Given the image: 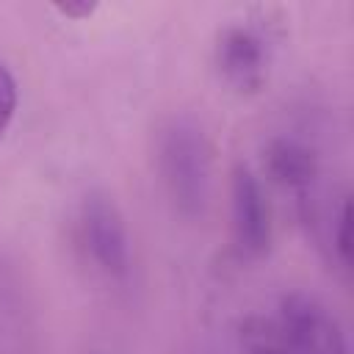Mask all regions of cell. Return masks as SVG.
<instances>
[{
  "instance_id": "obj_1",
  "label": "cell",
  "mask_w": 354,
  "mask_h": 354,
  "mask_svg": "<svg viewBox=\"0 0 354 354\" xmlns=\"http://www.w3.org/2000/svg\"><path fill=\"white\" fill-rule=\"evenodd\" d=\"M158 171L180 216L196 218L205 213L210 196V144L194 119L174 116L160 130Z\"/></svg>"
},
{
  "instance_id": "obj_2",
  "label": "cell",
  "mask_w": 354,
  "mask_h": 354,
  "mask_svg": "<svg viewBox=\"0 0 354 354\" xmlns=\"http://www.w3.org/2000/svg\"><path fill=\"white\" fill-rule=\"evenodd\" d=\"M75 238L83 257L108 279H124L130 271V235L124 216L108 191H88L77 207Z\"/></svg>"
},
{
  "instance_id": "obj_3",
  "label": "cell",
  "mask_w": 354,
  "mask_h": 354,
  "mask_svg": "<svg viewBox=\"0 0 354 354\" xmlns=\"http://www.w3.org/2000/svg\"><path fill=\"white\" fill-rule=\"evenodd\" d=\"M274 321L290 354H348L346 332L335 313L304 290L285 293Z\"/></svg>"
},
{
  "instance_id": "obj_4",
  "label": "cell",
  "mask_w": 354,
  "mask_h": 354,
  "mask_svg": "<svg viewBox=\"0 0 354 354\" xmlns=\"http://www.w3.org/2000/svg\"><path fill=\"white\" fill-rule=\"evenodd\" d=\"M213 64L232 91L257 94L268 80L271 41L260 28L249 22H232L216 36Z\"/></svg>"
},
{
  "instance_id": "obj_5",
  "label": "cell",
  "mask_w": 354,
  "mask_h": 354,
  "mask_svg": "<svg viewBox=\"0 0 354 354\" xmlns=\"http://www.w3.org/2000/svg\"><path fill=\"white\" fill-rule=\"evenodd\" d=\"M230 218L232 243L243 260H257L268 254L274 241V213L260 177L238 163L230 177Z\"/></svg>"
},
{
  "instance_id": "obj_6",
  "label": "cell",
  "mask_w": 354,
  "mask_h": 354,
  "mask_svg": "<svg viewBox=\"0 0 354 354\" xmlns=\"http://www.w3.org/2000/svg\"><path fill=\"white\" fill-rule=\"evenodd\" d=\"M263 171L271 183L307 194L318 180V155L299 138L277 136L263 147Z\"/></svg>"
},
{
  "instance_id": "obj_7",
  "label": "cell",
  "mask_w": 354,
  "mask_h": 354,
  "mask_svg": "<svg viewBox=\"0 0 354 354\" xmlns=\"http://www.w3.org/2000/svg\"><path fill=\"white\" fill-rule=\"evenodd\" d=\"M238 343L246 354H290L274 318L246 315L238 324Z\"/></svg>"
},
{
  "instance_id": "obj_8",
  "label": "cell",
  "mask_w": 354,
  "mask_h": 354,
  "mask_svg": "<svg viewBox=\"0 0 354 354\" xmlns=\"http://www.w3.org/2000/svg\"><path fill=\"white\" fill-rule=\"evenodd\" d=\"M329 246L343 268L351 263V202L348 196H340L337 210L329 216Z\"/></svg>"
},
{
  "instance_id": "obj_9",
  "label": "cell",
  "mask_w": 354,
  "mask_h": 354,
  "mask_svg": "<svg viewBox=\"0 0 354 354\" xmlns=\"http://www.w3.org/2000/svg\"><path fill=\"white\" fill-rule=\"evenodd\" d=\"M14 113H17V80L11 69L0 61V138L14 122Z\"/></svg>"
},
{
  "instance_id": "obj_10",
  "label": "cell",
  "mask_w": 354,
  "mask_h": 354,
  "mask_svg": "<svg viewBox=\"0 0 354 354\" xmlns=\"http://www.w3.org/2000/svg\"><path fill=\"white\" fill-rule=\"evenodd\" d=\"M53 8L66 19H86L97 11V3L94 0H66V3H53Z\"/></svg>"
}]
</instances>
